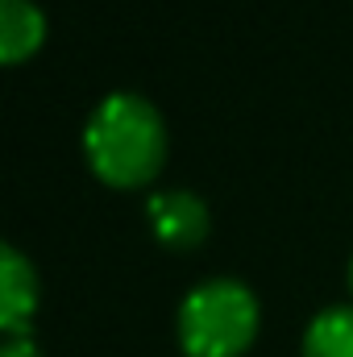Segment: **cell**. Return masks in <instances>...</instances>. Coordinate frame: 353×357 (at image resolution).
Returning a JSON list of instances; mask_svg holds the SVG:
<instances>
[{"label":"cell","mask_w":353,"mask_h":357,"mask_svg":"<svg viewBox=\"0 0 353 357\" xmlns=\"http://www.w3.org/2000/svg\"><path fill=\"white\" fill-rule=\"evenodd\" d=\"M84 150L108 187H146L167 162V125L146 96L112 91L88 116Z\"/></svg>","instance_id":"1"},{"label":"cell","mask_w":353,"mask_h":357,"mask_svg":"<svg viewBox=\"0 0 353 357\" xmlns=\"http://www.w3.org/2000/svg\"><path fill=\"white\" fill-rule=\"evenodd\" d=\"M254 333L258 299L237 278H212L179 307V345L187 357H241Z\"/></svg>","instance_id":"2"},{"label":"cell","mask_w":353,"mask_h":357,"mask_svg":"<svg viewBox=\"0 0 353 357\" xmlns=\"http://www.w3.org/2000/svg\"><path fill=\"white\" fill-rule=\"evenodd\" d=\"M146 216L154 237L171 250H191L208 237V204L191 191H154Z\"/></svg>","instance_id":"3"},{"label":"cell","mask_w":353,"mask_h":357,"mask_svg":"<svg viewBox=\"0 0 353 357\" xmlns=\"http://www.w3.org/2000/svg\"><path fill=\"white\" fill-rule=\"evenodd\" d=\"M38 312V270L17 250H0V328L8 337H25Z\"/></svg>","instance_id":"4"},{"label":"cell","mask_w":353,"mask_h":357,"mask_svg":"<svg viewBox=\"0 0 353 357\" xmlns=\"http://www.w3.org/2000/svg\"><path fill=\"white\" fill-rule=\"evenodd\" d=\"M46 42V17L33 0H0V59L21 63Z\"/></svg>","instance_id":"5"},{"label":"cell","mask_w":353,"mask_h":357,"mask_svg":"<svg viewBox=\"0 0 353 357\" xmlns=\"http://www.w3.org/2000/svg\"><path fill=\"white\" fill-rule=\"evenodd\" d=\"M303 357H353V307H324L303 333Z\"/></svg>","instance_id":"6"},{"label":"cell","mask_w":353,"mask_h":357,"mask_svg":"<svg viewBox=\"0 0 353 357\" xmlns=\"http://www.w3.org/2000/svg\"><path fill=\"white\" fill-rule=\"evenodd\" d=\"M0 357H42V354H38V345L29 337H8V345L0 349Z\"/></svg>","instance_id":"7"},{"label":"cell","mask_w":353,"mask_h":357,"mask_svg":"<svg viewBox=\"0 0 353 357\" xmlns=\"http://www.w3.org/2000/svg\"><path fill=\"white\" fill-rule=\"evenodd\" d=\"M350 287H353V262H350Z\"/></svg>","instance_id":"8"}]
</instances>
